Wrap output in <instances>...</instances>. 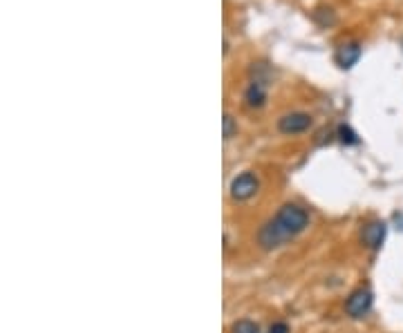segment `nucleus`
<instances>
[{
    "label": "nucleus",
    "mask_w": 403,
    "mask_h": 333,
    "mask_svg": "<svg viewBox=\"0 0 403 333\" xmlns=\"http://www.w3.org/2000/svg\"><path fill=\"white\" fill-rule=\"evenodd\" d=\"M361 54H363L361 43H357V41L345 43L336 50V63H338V67H343V70H350V67L359 63Z\"/></svg>",
    "instance_id": "5"
},
{
    "label": "nucleus",
    "mask_w": 403,
    "mask_h": 333,
    "mask_svg": "<svg viewBox=\"0 0 403 333\" xmlns=\"http://www.w3.org/2000/svg\"><path fill=\"white\" fill-rule=\"evenodd\" d=\"M233 333H260V329L251 320H240L233 325Z\"/></svg>",
    "instance_id": "8"
},
{
    "label": "nucleus",
    "mask_w": 403,
    "mask_h": 333,
    "mask_svg": "<svg viewBox=\"0 0 403 333\" xmlns=\"http://www.w3.org/2000/svg\"><path fill=\"white\" fill-rule=\"evenodd\" d=\"M307 226H309L307 210L300 208L296 204H284L276 217L262 226L258 242H260V246L267 251L278 249L284 242H289L296 237V235H300Z\"/></svg>",
    "instance_id": "1"
},
{
    "label": "nucleus",
    "mask_w": 403,
    "mask_h": 333,
    "mask_svg": "<svg viewBox=\"0 0 403 333\" xmlns=\"http://www.w3.org/2000/svg\"><path fill=\"white\" fill-rule=\"evenodd\" d=\"M386 224L383 222H372L368 224L366 228H363V244H366L368 249H379L383 240H386Z\"/></svg>",
    "instance_id": "7"
},
{
    "label": "nucleus",
    "mask_w": 403,
    "mask_h": 333,
    "mask_svg": "<svg viewBox=\"0 0 403 333\" xmlns=\"http://www.w3.org/2000/svg\"><path fill=\"white\" fill-rule=\"evenodd\" d=\"M311 128V116L307 112H289L278 119V130L282 134H300Z\"/></svg>",
    "instance_id": "3"
},
{
    "label": "nucleus",
    "mask_w": 403,
    "mask_h": 333,
    "mask_svg": "<svg viewBox=\"0 0 403 333\" xmlns=\"http://www.w3.org/2000/svg\"><path fill=\"white\" fill-rule=\"evenodd\" d=\"M370 309H372V291L370 289H357L345 302V311L352 318L368 316Z\"/></svg>",
    "instance_id": "4"
},
{
    "label": "nucleus",
    "mask_w": 403,
    "mask_h": 333,
    "mask_svg": "<svg viewBox=\"0 0 403 333\" xmlns=\"http://www.w3.org/2000/svg\"><path fill=\"white\" fill-rule=\"evenodd\" d=\"M244 101H247L249 107H262L264 101H267V83L255 76L247 85V90H244Z\"/></svg>",
    "instance_id": "6"
},
{
    "label": "nucleus",
    "mask_w": 403,
    "mask_h": 333,
    "mask_svg": "<svg viewBox=\"0 0 403 333\" xmlns=\"http://www.w3.org/2000/svg\"><path fill=\"white\" fill-rule=\"evenodd\" d=\"M260 188V181L253 172H242L231 181V197L238 201H247L251 199Z\"/></svg>",
    "instance_id": "2"
},
{
    "label": "nucleus",
    "mask_w": 403,
    "mask_h": 333,
    "mask_svg": "<svg viewBox=\"0 0 403 333\" xmlns=\"http://www.w3.org/2000/svg\"><path fill=\"white\" fill-rule=\"evenodd\" d=\"M338 136H341V141L343 143H359V139H357V134H354L348 125H341L338 128Z\"/></svg>",
    "instance_id": "10"
},
{
    "label": "nucleus",
    "mask_w": 403,
    "mask_h": 333,
    "mask_svg": "<svg viewBox=\"0 0 403 333\" xmlns=\"http://www.w3.org/2000/svg\"><path fill=\"white\" fill-rule=\"evenodd\" d=\"M222 125H224V139H233L235 132H238V125H235L233 116H231V114H224Z\"/></svg>",
    "instance_id": "9"
},
{
    "label": "nucleus",
    "mask_w": 403,
    "mask_h": 333,
    "mask_svg": "<svg viewBox=\"0 0 403 333\" xmlns=\"http://www.w3.org/2000/svg\"><path fill=\"white\" fill-rule=\"evenodd\" d=\"M401 45H403V38H401Z\"/></svg>",
    "instance_id": "12"
},
{
    "label": "nucleus",
    "mask_w": 403,
    "mask_h": 333,
    "mask_svg": "<svg viewBox=\"0 0 403 333\" xmlns=\"http://www.w3.org/2000/svg\"><path fill=\"white\" fill-rule=\"evenodd\" d=\"M269 333H289V327L284 325V322H276V325L269 329Z\"/></svg>",
    "instance_id": "11"
}]
</instances>
